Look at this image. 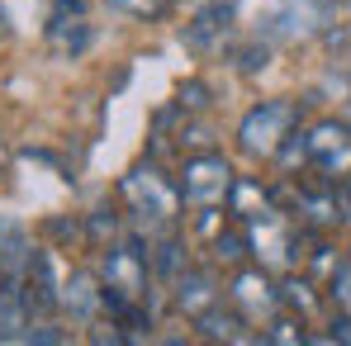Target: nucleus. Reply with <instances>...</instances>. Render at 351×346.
I'll use <instances>...</instances> for the list:
<instances>
[{
    "mask_svg": "<svg viewBox=\"0 0 351 346\" xmlns=\"http://www.w3.org/2000/svg\"><path fill=\"white\" fill-rule=\"evenodd\" d=\"M337 199H342V219H351V171L337 180Z\"/></svg>",
    "mask_w": 351,
    "mask_h": 346,
    "instance_id": "25",
    "label": "nucleus"
},
{
    "mask_svg": "<svg viewBox=\"0 0 351 346\" xmlns=\"http://www.w3.org/2000/svg\"><path fill=\"white\" fill-rule=\"evenodd\" d=\"M242 228H247V247H252L261 271H285L294 261V232L280 219V209H271V214H261V219H252Z\"/></svg>",
    "mask_w": 351,
    "mask_h": 346,
    "instance_id": "7",
    "label": "nucleus"
},
{
    "mask_svg": "<svg viewBox=\"0 0 351 346\" xmlns=\"http://www.w3.org/2000/svg\"><path fill=\"white\" fill-rule=\"evenodd\" d=\"M294 123H299V105L285 100V95H276V100H261V105H252L247 114L237 119V147L247 152V157H276L280 147H285V138L294 133Z\"/></svg>",
    "mask_w": 351,
    "mask_h": 346,
    "instance_id": "3",
    "label": "nucleus"
},
{
    "mask_svg": "<svg viewBox=\"0 0 351 346\" xmlns=\"http://www.w3.org/2000/svg\"><path fill=\"white\" fill-rule=\"evenodd\" d=\"M304 166H313L323 180H342L351 171V128L342 119H323L304 133Z\"/></svg>",
    "mask_w": 351,
    "mask_h": 346,
    "instance_id": "5",
    "label": "nucleus"
},
{
    "mask_svg": "<svg viewBox=\"0 0 351 346\" xmlns=\"http://www.w3.org/2000/svg\"><path fill=\"white\" fill-rule=\"evenodd\" d=\"M228 304L247 318V328H266L276 313H280V289L266 280V271H237L233 285H228Z\"/></svg>",
    "mask_w": 351,
    "mask_h": 346,
    "instance_id": "8",
    "label": "nucleus"
},
{
    "mask_svg": "<svg viewBox=\"0 0 351 346\" xmlns=\"http://www.w3.org/2000/svg\"><path fill=\"white\" fill-rule=\"evenodd\" d=\"M100 308H105V285H100V275H90V271L62 275V313H66L71 323H95Z\"/></svg>",
    "mask_w": 351,
    "mask_h": 346,
    "instance_id": "12",
    "label": "nucleus"
},
{
    "mask_svg": "<svg viewBox=\"0 0 351 346\" xmlns=\"http://www.w3.org/2000/svg\"><path fill=\"white\" fill-rule=\"evenodd\" d=\"M328 5L323 0H280L271 14H266V24H261V34L266 38H276V43H294V38H313V34H323L328 29Z\"/></svg>",
    "mask_w": 351,
    "mask_h": 346,
    "instance_id": "6",
    "label": "nucleus"
},
{
    "mask_svg": "<svg viewBox=\"0 0 351 346\" xmlns=\"http://www.w3.org/2000/svg\"><path fill=\"white\" fill-rule=\"evenodd\" d=\"M48 48L58 53V58H81L86 48H90V24H86V14H58L53 10V19H48Z\"/></svg>",
    "mask_w": 351,
    "mask_h": 346,
    "instance_id": "13",
    "label": "nucleus"
},
{
    "mask_svg": "<svg viewBox=\"0 0 351 346\" xmlns=\"http://www.w3.org/2000/svg\"><path fill=\"white\" fill-rule=\"evenodd\" d=\"M152 271H157L162 280H176V275L185 271V242H180L171 228L157 237V251H152Z\"/></svg>",
    "mask_w": 351,
    "mask_h": 346,
    "instance_id": "16",
    "label": "nucleus"
},
{
    "mask_svg": "<svg viewBox=\"0 0 351 346\" xmlns=\"http://www.w3.org/2000/svg\"><path fill=\"white\" fill-rule=\"evenodd\" d=\"M280 308H290V313H299V318H308V313L318 308V294H313V285H308L304 275H299V280L290 275V280L280 285Z\"/></svg>",
    "mask_w": 351,
    "mask_h": 346,
    "instance_id": "19",
    "label": "nucleus"
},
{
    "mask_svg": "<svg viewBox=\"0 0 351 346\" xmlns=\"http://www.w3.org/2000/svg\"><path fill=\"white\" fill-rule=\"evenodd\" d=\"M204 105H209V86H204V81H185V86H180V100H176V110L195 114V110H204Z\"/></svg>",
    "mask_w": 351,
    "mask_h": 346,
    "instance_id": "22",
    "label": "nucleus"
},
{
    "mask_svg": "<svg viewBox=\"0 0 351 346\" xmlns=\"http://www.w3.org/2000/svg\"><path fill=\"white\" fill-rule=\"evenodd\" d=\"M332 342L351 346V318H337V323H332Z\"/></svg>",
    "mask_w": 351,
    "mask_h": 346,
    "instance_id": "26",
    "label": "nucleus"
},
{
    "mask_svg": "<svg viewBox=\"0 0 351 346\" xmlns=\"http://www.w3.org/2000/svg\"><path fill=\"white\" fill-rule=\"evenodd\" d=\"M195 328H199V337H209V342H256L252 332H242L247 328V318L237 313L233 304L223 308V304H214L204 318H195Z\"/></svg>",
    "mask_w": 351,
    "mask_h": 346,
    "instance_id": "14",
    "label": "nucleus"
},
{
    "mask_svg": "<svg viewBox=\"0 0 351 346\" xmlns=\"http://www.w3.org/2000/svg\"><path fill=\"white\" fill-rule=\"evenodd\" d=\"M228 209L237 214V223H252V219H261V214H271V209H276V195H271V190H261V180L237 175V180H233V195H228Z\"/></svg>",
    "mask_w": 351,
    "mask_h": 346,
    "instance_id": "15",
    "label": "nucleus"
},
{
    "mask_svg": "<svg viewBox=\"0 0 351 346\" xmlns=\"http://www.w3.org/2000/svg\"><path fill=\"white\" fill-rule=\"evenodd\" d=\"M24 299L34 318H53L62 308V280H58V261L48 247H34L29 266H24Z\"/></svg>",
    "mask_w": 351,
    "mask_h": 346,
    "instance_id": "9",
    "label": "nucleus"
},
{
    "mask_svg": "<svg viewBox=\"0 0 351 346\" xmlns=\"http://www.w3.org/2000/svg\"><path fill=\"white\" fill-rule=\"evenodd\" d=\"M247 256H252V247H247V228L242 223L228 232H214V261L219 266H242Z\"/></svg>",
    "mask_w": 351,
    "mask_h": 346,
    "instance_id": "18",
    "label": "nucleus"
},
{
    "mask_svg": "<svg viewBox=\"0 0 351 346\" xmlns=\"http://www.w3.org/2000/svg\"><path fill=\"white\" fill-rule=\"evenodd\" d=\"M147 280H152V251H143V242H110L105 247L100 285H105L110 313L128 308V304H147Z\"/></svg>",
    "mask_w": 351,
    "mask_h": 346,
    "instance_id": "2",
    "label": "nucleus"
},
{
    "mask_svg": "<svg viewBox=\"0 0 351 346\" xmlns=\"http://www.w3.org/2000/svg\"><path fill=\"white\" fill-rule=\"evenodd\" d=\"M119 199L128 204V214L138 223H147V232H167L180 219V185L167 180L152 162L147 166H133V171L119 180Z\"/></svg>",
    "mask_w": 351,
    "mask_h": 346,
    "instance_id": "1",
    "label": "nucleus"
},
{
    "mask_svg": "<svg viewBox=\"0 0 351 346\" xmlns=\"http://www.w3.org/2000/svg\"><path fill=\"white\" fill-rule=\"evenodd\" d=\"M323 299L337 308V318H351V256H347V261H337V266L328 271V289H323Z\"/></svg>",
    "mask_w": 351,
    "mask_h": 346,
    "instance_id": "17",
    "label": "nucleus"
},
{
    "mask_svg": "<svg viewBox=\"0 0 351 346\" xmlns=\"http://www.w3.org/2000/svg\"><path fill=\"white\" fill-rule=\"evenodd\" d=\"M261 342H280V346H304L308 332H304V318H271L261 328Z\"/></svg>",
    "mask_w": 351,
    "mask_h": 346,
    "instance_id": "20",
    "label": "nucleus"
},
{
    "mask_svg": "<svg viewBox=\"0 0 351 346\" xmlns=\"http://www.w3.org/2000/svg\"><path fill=\"white\" fill-rule=\"evenodd\" d=\"M266 62H271V48H266V43H247V48L237 53V71L252 76V71H266Z\"/></svg>",
    "mask_w": 351,
    "mask_h": 346,
    "instance_id": "23",
    "label": "nucleus"
},
{
    "mask_svg": "<svg viewBox=\"0 0 351 346\" xmlns=\"http://www.w3.org/2000/svg\"><path fill=\"white\" fill-rule=\"evenodd\" d=\"M171 285H176L171 289L176 308H180L190 323H195V318H204L214 304H223V289H219V280H214V271H190V266H185Z\"/></svg>",
    "mask_w": 351,
    "mask_h": 346,
    "instance_id": "11",
    "label": "nucleus"
},
{
    "mask_svg": "<svg viewBox=\"0 0 351 346\" xmlns=\"http://www.w3.org/2000/svg\"><path fill=\"white\" fill-rule=\"evenodd\" d=\"M233 5L228 0H209V5H199V14L180 29V43L185 48H195V53H214V48H223V38H228V29H233Z\"/></svg>",
    "mask_w": 351,
    "mask_h": 346,
    "instance_id": "10",
    "label": "nucleus"
},
{
    "mask_svg": "<svg viewBox=\"0 0 351 346\" xmlns=\"http://www.w3.org/2000/svg\"><path fill=\"white\" fill-rule=\"evenodd\" d=\"M114 232H119V223H114V214H110V209L90 214V228H86V237H90V242H105V237L114 242Z\"/></svg>",
    "mask_w": 351,
    "mask_h": 346,
    "instance_id": "24",
    "label": "nucleus"
},
{
    "mask_svg": "<svg viewBox=\"0 0 351 346\" xmlns=\"http://www.w3.org/2000/svg\"><path fill=\"white\" fill-rule=\"evenodd\" d=\"M0 166H5V143H0Z\"/></svg>",
    "mask_w": 351,
    "mask_h": 346,
    "instance_id": "27",
    "label": "nucleus"
},
{
    "mask_svg": "<svg viewBox=\"0 0 351 346\" xmlns=\"http://www.w3.org/2000/svg\"><path fill=\"white\" fill-rule=\"evenodd\" d=\"M233 166L219 157V152H199V157H190L185 166H180V199L190 204V209H219V204H228V195H233Z\"/></svg>",
    "mask_w": 351,
    "mask_h": 346,
    "instance_id": "4",
    "label": "nucleus"
},
{
    "mask_svg": "<svg viewBox=\"0 0 351 346\" xmlns=\"http://www.w3.org/2000/svg\"><path fill=\"white\" fill-rule=\"evenodd\" d=\"M105 5L119 14H133V19H157V14L171 10V0H105Z\"/></svg>",
    "mask_w": 351,
    "mask_h": 346,
    "instance_id": "21",
    "label": "nucleus"
}]
</instances>
